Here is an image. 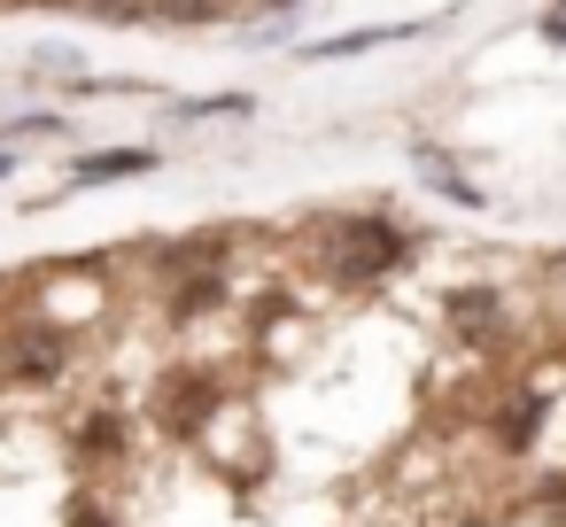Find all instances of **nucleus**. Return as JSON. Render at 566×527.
Returning a JSON list of instances; mask_svg holds the SVG:
<instances>
[{
    "mask_svg": "<svg viewBox=\"0 0 566 527\" xmlns=\"http://www.w3.org/2000/svg\"><path fill=\"white\" fill-rule=\"evenodd\" d=\"M326 256H334L349 280H365V272H388V264L403 256V233H396L388 218H349V225L326 233Z\"/></svg>",
    "mask_w": 566,
    "mask_h": 527,
    "instance_id": "f257e3e1",
    "label": "nucleus"
},
{
    "mask_svg": "<svg viewBox=\"0 0 566 527\" xmlns=\"http://www.w3.org/2000/svg\"><path fill=\"white\" fill-rule=\"evenodd\" d=\"M210 403H218V396H210V380H202V372H171V380L156 388V419H164L171 434H179V426H202V419H210Z\"/></svg>",
    "mask_w": 566,
    "mask_h": 527,
    "instance_id": "f03ea898",
    "label": "nucleus"
},
{
    "mask_svg": "<svg viewBox=\"0 0 566 527\" xmlns=\"http://www.w3.org/2000/svg\"><path fill=\"white\" fill-rule=\"evenodd\" d=\"M17 372H24V380H55V372H63V341H55V334H24V341H17Z\"/></svg>",
    "mask_w": 566,
    "mask_h": 527,
    "instance_id": "7ed1b4c3",
    "label": "nucleus"
},
{
    "mask_svg": "<svg viewBox=\"0 0 566 527\" xmlns=\"http://www.w3.org/2000/svg\"><path fill=\"white\" fill-rule=\"evenodd\" d=\"M148 164H156L148 148H109V156H86V164H78V187H86V179H133V171H148Z\"/></svg>",
    "mask_w": 566,
    "mask_h": 527,
    "instance_id": "20e7f679",
    "label": "nucleus"
},
{
    "mask_svg": "<svg viewBox=\"0 0 566 527\" xmlns=\"http://www.w3.org/2000/svg\"><path fill=\"white\" fill-rule=\"evenodd\" d=\"M148 9H156L164 24H226L233 0H148Z\"/></svg>",
    "mask_w": 566,
    "mask_h": 527,
    "instance_id": "39448f33",
    "label": "nucleus"
},
{
    "mask_svg": "<svg viewBox=\"0 0 566 527\" xmlns=\"http://www.w3.org/2000/svg\"><path fill=\"white\" fill-rule=\"evenodd\" d=\"M388 40H411V24H380V32H342V40H318L311 55H365V48H388Z\"/></svg>",
    "mask_w": 566,
    "mask_h": 527,
    "instance_id": "423d86ee",
    "label": "nucleus"
},
{
    "mask_svg": "<svg viewBox=\"0 0 566 527\" xmlns=\"http://www.w3.org/2000/svg\"><path fill=\"white\" fill-rule=\"evenodd\" d=\"M450 310H458V326H465V334H481V326L496 318V303H489V295H450Z\"/></svg>",
    "mask_w": 566,
    "mask_h": 527,
    "instance_id": "0eeeda50",
    "label": "nucleus"
},
{
    "mask_svg": "<svg viewBox=\"0 0 566 527\" xmlns=\"http://www.w3.org/2000/svg\"><path fill=\"white\" fill-rule=\"evenodd\" d=\"M117 442H125V419H109V411H102V419H86V450H94V457H109Z\"/></svg>",
    "mask_w": 566,
    "mask_h": 527,
    "instance_id": "6e6552de",
    "label": "nucleus"
},
{
    "mask_svg": "<svg viewBox=\"0 0 566 527\" xmlns=\"http://www.w3.org/2000/svg\"><path fill=\"white\" fill-rule=\"evenodd\" d=\"M179 117H249V102H233V94H226V102H187Z\"/></svg>",
    "mask_w": 566,
    "mask_h": 527,
    "instance_id": "1a4fd4ad",
    "label": "nucleus"
},
{
    "mask_svg": "<svg viewBox=\"0 0 566 527\" xmlns=\"http://www.w3.org/2000/svg\"><path fill=\"white\" fill-rule=\"evenodd\" d=\"M71 527H109V519H102V504H94V496H78V512H71Z\"/></svg>",
    "mask_w": 566,
    "mask_h": 527,
    "instance_id": "9d476101",
    "label": "nucleus"
},
{
    "mask_svg": "<svg viewBox=\"0 0 566 527\" xmlns=\"http://www.w3.org/2000/svg\"><path fill=\"white\" fill-rule=\"evenodd\" d=\"M0 171H9V156H0Z\"/></svg>",
    "mask_w": 566,
    "mask_h": 527,
    "instance_id": "9b49d317",
    "label": "nucleus"
},
{
    "mask_svg": "<svg viewBox=\"0 0 566 527\" xmlns=\"http://www.w3.org/2000/svg\"><path fill=\"white\" fill-rule=\"evenodd\" d=\"M264 9H280V0H264Z\"/></svg>",
    "mask_w": 566,
    "mask_h": 527,
    "instance_id": "f8f14e48",
    "label": "nucleus"
},
{
    "mask_svg": "<svg viewBox=\"0 0 566 527\" xmlns=\"http://www.w3.org/2000/svg\"><path fill=\"white\" fill-rule=\"evenodd\" d=\"M558 9H566V0H558Z\"/></svg>",
    "mask_w": 566,
    "mask_h": 527,
    "instance_id": "ddd939ff",
    "label": "nucleus"
},
{
    "mask_svg": "<svg viewBox=\"0 0 566 527\" xmlns=\"http://www.w3.org/2000/svg\"><path fill=\"white\" fill-rule=\"evenodd\" d=\"M473 527H481V519H473Z\"/></svg>",
    "mask_w": 566,
    "mask_h": 527,
    "instance_id": "4468645a",
    "label": "nucleus"
}]
</instances>
